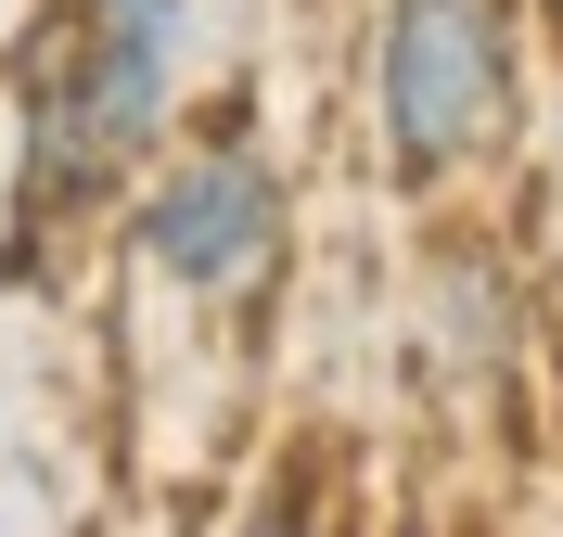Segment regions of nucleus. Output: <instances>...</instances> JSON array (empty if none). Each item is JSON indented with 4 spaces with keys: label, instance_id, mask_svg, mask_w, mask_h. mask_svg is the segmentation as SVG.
I'll return each instance as SVG.
<instances>
[{
    "label": "nucleus",
    "instance_id": "nucleus-1",
    "mask_svg": "<svg viewBox=\"0 0 563 537\" xmlns=\"http://www.w3.org/2000/svg\"><path fill=\"white\" fill-rule=\"evenodd\" d=\"M179 65H192V0H65L13 52V244L0 282H26L129 205V179L179 128Z\"/></svg>",
    "mask_w": 563,
    "mask_h": 537
},
{
    "label": "nucleus",
    "instance_id": "nucleus-2",
    "mask_svg": "<svg viewBox=\"0 0 563 537\" xmlns=\"http://www.w3.org/2000/svg\"><path fill=\"white\" fill-rule=\"evenodd\" d=\"M129 256L192 307H244L282 282L295 256V192H282L256 115H206V128H167L154 167L129 179Z\"/></svg>",
    "mask_w": 563,
    "mask_h": 537
},
{
    "label": "nucleus",
    "instance_id": "nucleus-3",
    "mask_svg": "<svg viewBox=\"0 0 563 537\" xmlns=\"http://www.w3.org/2000/svg\"><path fill=\"white\" fill-rule=\"evenodd\" d=\"M512 128V0H385L372 13V142L397 192L474 179Z\"/></svg>",
    "mask_w": 563,
    "mask_h": 537
},
{
    "label": "nucleus",
    "instance_id": "nucleus-4",
    "mask_svg": "<svg viewBox=\"0 0 563 537\" xmlns=\"http://www.w3.org/2000/svg\"><path fill=\"white\" fill-rule=\"evenodd\" d=\"M551 13H563V0H551Z\"/></svg>",
    "mask_w": 563,
    "mask_h": 537
},
{
    "label": "nucleus",
    "instance_id": "nucleus-5",
    "mask_svg": "<svg viewBox=\"0 0 563 537\" xmlns=\"http://www.w3.org/2000/svg\"><path fill=\"white\" fill-rule=\"evenodd\" d=\"M256 537H269V525H256Z\"/></svg>",
    "mask_w": 563,
    "mask_h": 537
}]
</instances>
